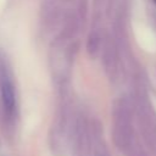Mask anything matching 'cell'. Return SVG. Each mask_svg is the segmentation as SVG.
<instances>
[{"instance_id":"6da1fadb","label":"cell","mask_w":156,"mask_h":156,"mask_svg":"<svg viewBox=\"0 0 156 156\" xmlns=\"http://www.w3.org/2000/svg\"><path fill=\"white\" fill-rule=\"evenodd\" d=\"M112 118L113 141L122 152L129 155L133 147L136 145V140L133 127V111L130 104L126 99H119L115 102Z\"/></svg>"},{"instance_id":"7a4b0ae2","label":"cell","mask_w":156,"mask_h":156,"mask_svg":"<svg viewBox=\"0 0 156 156\" xmlns=\"http://www.w3.org/2000/svg\"><path fill=\"white\" fill-rule=\"evenodd\" d=\"M0 107L4 119L11 123L16 115V90L5 61L0 57Z\"/></svg>"},{"instance_id":"3957f363","label":"cell","mask_w":156,"mask_h":156,"mask_svg":"<svg viewBox=\"0 0 156 156\" xmlns=\"http://www.w3.org/2000/svg\"><path fill=\"white\" fill-rule=\"evenodd\" d=\"M136 117L145 143L156 152V121L147 106L141 101L136 105Z\"/></svg>"},{"instance_id":"277c9868","label":"cell","mask_w":156,"mask_h":156,"mask_svg":"<svg viewBox=\"0 0 156 156\" xmlns=\"http://www.w3.org/2000/svg\"><path fill=\"white\" fill-rule=\"evenodd\" d=\"M102 62H104V67H105V71L111 76L113 77L117 72V62H118V58H117V50H116V46L115 44L107 38L106 40L102 41Z\"/></svg>"},{"instance_id":"5b68a950","label":"cell","mask_w":156,"mask_h":156,"mask_svg":"<svg viewBox=\"0 0 156 156\" xmlns=\"http://www.w3.org/2000/svg\"><path fill=\"white\" fill-rule=\"evenodd\" d=\"M102 35L99 30H91L89 37H88V41H87V50L89 52L90 56H96L100 51H101V46H102Z\"/></svg>"},{"instance_id":"8992f818","label":"cell","mask_w":156,"mask_h":156,"mask_svg":"<svg viewBox=\"0 0 156 156\" xmlns=\"http://www.w3.org/2000/svg\"><path fill=\"white\" fill-rule=\"evenodd\" d=\"M77 29H78V20H77L76 15L72 13L66 18V22H65V26L62 28L61 35H62L63 39H69L76 34Z\"/></svg>"},{"instance_id":"52a82bcc","label":"cell","mask_w":156,"mask_h":156,"mask_svg":"<svg viewBox=\"0 0 156 156\" xmlns=\"http://www.w3.org/2000/svg\"><path fill=\"white\" fill-rule=\"evenodd\" d=\"M129 155H130V156H149V155L146 154V151H145L139 144H136V145L133 147V150L130 151Z\"/></svg>"},{"instance_id":"ba28073f","label":"cell","mask_w":156,"mask_h":156,"mask_svg":"<svg viewBox=\"0 0 156 156\" xmlns=\"http://www.w3.org/2000/svg\"><path fill=\"white\" fill-rule=\"evenodd\" d=\"M94 156H108V154L106 152V150L100 145L95 149V152H94Z\"/></svg>"},{"instance_id":"9c48e42d","label":"cell","mask_w":156,"mask_h":156,"mask_svg":"<svg viewBox=\"0 0 156 156\" xmlns=\"http://www.w3.org/2000/svg\"><path fill=\"white\" fill-rule=\"evenodd\" d=\"M154 2H156V0H154Z\"/></svg>"}]
</instances>
